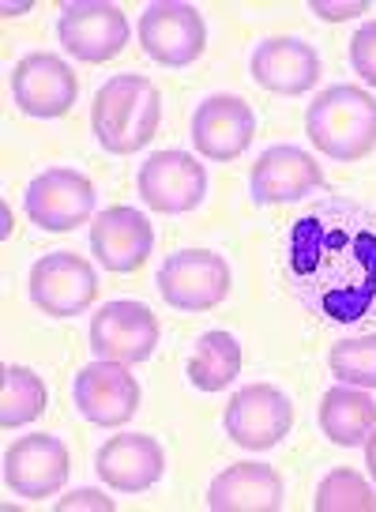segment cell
Returning a JSON list of instances; mask_svg holds the SVG:
<instances>
[{
	"mask_svg": "<svg viewBox=\"0 0 376 512\" xmlns=\"http://www.w3.org/2000/svg\"><path fill=\"white\" fill-rule=\"evenodd\" d=\"M282 283L324 324L354 328L376 317V211L331 196L282 234Z\"/></svg>",
	"mask_w": 376,
	"mask_h": 512,
	"instance_id": "cell-1",
	"label": "cell"
},
{
	"mask_svg": "<svg viewBox=\"0 0 376 512\" xmlns=\"http://www.w3.org/2000/svg\"><path fill=\"white\" fill-rule=\"evenodd\" d=\"M162 121V95L147 76L125 72L98 87L91 106V125L98 144L110 155H132L155 140Z\"/></svg>",
	"mask_w": 376,
	"mask_h": 512,
	"instance_id": "cell-2",
	"label": "cell"
},
{
	"mask_svg": "<svg viewBox=\"0 0 376 512\" xmlns=\"http://www.w3.org/2000/svg\"><path fill=\"white\" fill-rule=\"evenodd\" d=\"M305 132L316 151L335 162H358L376 151V98L361 87L335 83L320 91L305 113Z\"/></svg>",
	"mask_w": 376,
	"mask_h": 512,
	"instance_id": "cell-3",
	"label": "cell"
},
{
	"mask_svg": "<svg viewBox=\"0 0 376 512\" xmlns=\"http://www.w3.org/2000/svg\"><path fill=\"white\" fill-rule=\"evenodd\" d=\"M158 294H162V302L181 313L215 309L230 294V264H226V256L211 253V249H181L162 260Z\"/></svg>",
	"mask_w": 376,
	"mask_h": 512,
	"instance_id": "cell-4",
	"label": "cell"
},
{
	"mask_svg": "<svg viewBox=\"0 0 376 512\" xmlns=\"http://www.w3.org/2000/svg\"><path fill=\"white\" fill-rule=\"evenodd\" d=\"M226 437L237 448H249V452H264L275 448L294 426V403L286 400V392H279L275 384H249L234 392V400L226 403V415H222Z\"/></svg>",
	"mask_w": 376,
	"mask_h": 512,
	"instance_id": "cell-5",
	"label": "cell"
},
{
	"mask_svg": "<svg viewBox=\"0 0 376 512\" xmlns=\"http://www.w3.org/2000/svg\"><path fill=\"white\" fill-rule=\"evenodd\" d=\"M128 19L117 4H102V0H79V4H64L61 19H57V38L61 46L87 64L113 61L121 49L128 46Z\"/></svg>",
	"mask_w": 376,
	"mask_h": 512,
	"instance_id": "cell-6",
	"label": "cell"
},
{
	"mask_svg": "<svg viewBox=\"0 0 376 512\" xmlns=\"http://www.w3.org/2000/svg\"><path fill=\"white\" fill-rule=\"evenodd\" d=\"M31 302L53 320L87 313L98 294V275L76 253H49L31 268Z\"/></svg>",
	"mask_w": 376,
	"mask_h": 512,
	"instance_id": "cell-7",
	"label": "cell"
},
{
	"mask_svg": "<svg viewBox=\"0 0 376 512\" xmlns=\"http://www.w3.org/2000/svg\"><path fill=\"white\" fill-rule=\"evenodd\" d=\"M140 46L151 61L166 68H185L196 57H204V16L192 4H173V0L151 4L140 16Z\"/></svg>",
	"mask_w": 376,
	"mask_h": 512,
	"instance_id": "cell-8",
	"label": "cell"
},
{
	"mask_svg": "<svg viewBox=\"0 0 376 512\" xmlns=\"http://www.w3.org/2000/svg\"><path fill=\"white\" fill-rule=\"evenodd\" d=\"M158 347V320L140 302H106L91 320V351L106 362L136 366Z\"/></svg>",
	"mask_w": 376,
	"mask_h": 512,
	"instance_id": "cell-9",
	"label": "cell"
},
{
	"mask_svg": "<svg viewBox=\"0 0 376 512\" xmlns=\"http://www.w3.org/2000/svg\"><path fill=\"white\" fill-rule=\"evenodd\" d=\"M140 196L151 211L185 215L207 196V170L188 151H155L140 166Z\"/></svg>",
	"mask_w": 376,
	"mask_h": 512,
	"instance_id": "cell-10",
	"label": "cell"
},
{
	"mask_svg": "<svg viewBox=\"0 0 376 512\" xmlns=\"http://www.w3.org/2000/svg\"><path fill=\"white\" fill-rule=\"evenodd\" d=\"M23 204L34 226L68 234L94 215V185L79 170H46L27 185Z\"/></svg>",
	"mask_w": 376,
	"mask_h": 512,
	"instance_id": "cell-11",
	"label": "cell"
},
{
	"mask_svg": "<svg viewBox=\"0 0 376 512\" xmlns=\"http://www.w3.org/2000/svg\"><path fill=\"white\" fill-rule=\"evenodd\" d=\"M72 400H76L79 415L94 426H125L140 407V384L128 373V366L98 358L79 369L76 384H72Z\"/></svg>",
	"mask_w": 376,
	"mask_h": 512,
	"instance_id": "cell-12",
	"label": "cell"
},
{
	"mask_svg": "<svg viewBox=\"0 0 376 512\" xmlns=\"http://www.w3.org/2000/svg\"><path fill=\"white\" fill-rule=\"evenodd\" d=\"M76 72L53 53H27L12 68V98L27 117H64L76 106Z\"/></svg>",
	"mask_w": 376,
	"mask_h": 512,
	"instance_id": "cell-13",
	"label": "cell"
},
{
	"mask_svg": "<svg viewBox=\"0 0 376 512\" xmlns=\"http://www.w3.org/2000/svg\"><path fill=\"white\" fill-rule=\"evenodd\" d=\"M256 136V113L245 98L211 95L192 113V144L211 162H230L245 155Z\"/></svg>",
	"mask_w": 376,
	"mask_h": 512,
	"instance_id": "cell-14",
	"label": "cell"
},
{
	"mask_svg": "<svg viewBox=\"0 0 376 512\" xmlns=\"http://www.w3.org/2000/svg\"><path fill=\"white\" fill-rule=\"evenodd\" d=\"M324 185V170L305 147H267L249 174V192L256 204H294Z\"/></svg>",
	"mask_w": 376,
	"mask_h": 512,
	"instance_id": "cell-15",
	"label": "cell"
},
{
	"mask_svg": "<svg viewBox=\"0 0 376 512\" xmlns=\"http://www.w3.org/2000/svg\"><path fill=\"white\" fill-rule=\"evenodd\" d=\"M4 479L16 490V497L27 501L53 497L68 479V448L49 433L19 437L4 456Z\"/></svg>",
	"mask_w": 376,
	"mask_h": 512,
	"instance_id": "cell-16",
	"label": "cell"
},
{
	"mask_svg": "<svg viewBox=\"0 0 376 512\" xmlns=\"http://www.w3.org/2000/svg\"><path fill=\"white\" fill-rule=\"evenodd\" d=\"M98 479L113 486L117 494H143L151 490L166 471V452L147 433H121L110 437L94 456Z\"/></svg>",
	"mask_w": 376,
	"mask_h": 512,
	"instance_id": "cell-17",
	"label": "cell"
},
{
	"mask_svg": "<svg viewBox=\"0 0 376 512\" xmlns=\"http://www.w3.org/2000/svg\"><path fill=\"white\" fill-rule=\"evenodd\" d=\"M155 230L147 223V215L136 208H106L91 223V253L106 272H136L143 260L151 256Z\"/></svg>",
	"mask_w": 376,
	"mask_h": 512,
	"instance_id": "cell-18",
	"label": "cell"
},
{
	"mask_svg": "<svg viewBox=\"0 0 376 512\" xmlns=\"http://www.w3.org/2000/svg\"><path fill=\"white\" fill-rule=\"evenodd\" d=\"M252 80L275 95H305L320 80V57L301 38H267L252 53Z\"/></svg>",
	"mask_w": 376,
	"mask_h": 512,
	"instance_id": "cell-19",
	"label": "cell"
},
{
	"mask_svg": "<svg viewBox=\"0 0 376 512\" xmlns=\"http://www.w3.org/2000/svg\"><path fill=\"white\" fill-rule=\"evenodd\" d=\"M215 512H275L282 509V479L267 464H230L207 486Z\"/></svg>",
	"mask_w": 376,
	"mask_h": 512,
	"instance_id": "cell-20",
	"label": "cell"
},
{
	"mask_svg": "<svg viewBox=\"0 0 376 512\" xmlns=\"http://www.w3.org/2000/svg\"><path fill=\"white\" fill-rule=\"evenodd\" d=\"M320 430L331 445L354 448L365 445L369 433L376 430V403L354 384H335L320 403Z\"/></svg>",
	"mask_w": 376,
	"mask_h": 512,
	"instance_id": "cell-21",
	"label": "cell"
},
{
	"mask_svg": "<svg viewBox=\"0 0 376 512\" xmlns=\"http://www.w3.org/2000/svg\"><path fill=\"white\" fill-rule=\"evenodd\" d=\"M241 373V347L230 332H204L188 358V381L200 392H222Z\"/></svg>",
	"mask_w": 376,
	"mask_h": 512,
	"instance_id": "cell-22",
	"label": "cell"
},
{
	"mask_svg": "<svg viewBox=\"0 0 376 512\" xmlns=\"http://www.w3.org/2000/svg\"><path fill=\"white\" fill-rule=\"evenodd\" d=\"M46 384L27 366H4V392H0V426L16 430L42 415Z\"/></svg>",
	"mask_w": 376,
	"mask_h": 512,
	"instance_id": "cell-23",
	"label": "cell"
},
{
	"mask_svg": "<svg viewBox=\"0 0 376 512\" xmlns=\"http://www.w3.org/2000/svg\"><path fill=\"white\" fill-rule=\"evenodd\" d=\"M313 509L316 512H358V509L376 512V490L361 479L358 471L339 467V471H331L328 479L316 486Z\"/></svg>",
	"mask_w": 376,
	"mask_h": 512,
	"instance_id": "cell-24",
	"label": "cell"
},
{
	"mask_svg": "<svg viewBox=\"0 0 376 512\" xmlns=\"http://www.w3.org/2000/svg\"><path fill=\"white\" fill-rule=\"evenodd\" d=\"M328 366L339 377V384L376 388V332L335 343L328 354Z\"/></svg>",
	"mask_w": 376,
	"mask_h": 512,
	"instance_id": "cell-25",
	"label": "cell"
},
{
	"mask_svg": "<svg viewBox=\"0 0 376 512\" xmlns=\"http://www.w3.org/2000/svg\"><path fill=\"white\" fill-rule=\"evenodd\" d=\"M350 64H354V72L361 80L376 87V19L358 27V34L350 38Z\"/></svg>",
	"mask_w": 376,
	"mask_h": 512,
	"instance_id": "cell-26",
	"label": "cell"
},
{
	"mask_svg": "<svg viewBox=\"0 0 376 512\" xmlns=\"http://www.w3.org/2000/svg\"><path fill=\"white\" fill-rule=\"evenodd\" d=\"M309 12H313V16H320V19H328V23H343V19L365 16V12H369V0H350V4L313 0V4H309Z\"/></svg>",
	"mask_w": 376,
	"mask_h": 512,
	"instance_id": "cell-27",
	"label": "cell"
},
{
	"mask_svg": "<svg viewBox=\"0 0 376 512\" xmlns=\"http://www.w3.org/2000/svg\"><path fill=\"white\" fill-rule=\"evenodd\" d=\"M57 509L61 512H76V509H98V512H113V497L98 494V490H76V494H68L57 501Z\"/></svg>",
	"mask_w": 376,
	"mask_h": 512,
	"instance_id": "cell-28",
	"label": "cell"
},
{
	"mask_svg": "<svg viewBox=\"0 0 376 512\" xmlns=\"http://www.w3.org/2000/svg\"><path fill=\"white\" fill-rule=\"evenodd\" d=\"M365 467H369V475L376 479V430L369 433V441H365Z\"/></svg>",
	"mask_w": 376,
	"mask_h": 512,
	"instance_id": "cell-29",
	"label": "cell"
},
{
	"mask_svg": "<svg viewBox=\"0 0 376 512\" xmlns=\"http://www.w3.org/2000/svg\"><path fill=\"white\" fill-rule=\"evenodd\" d=\"M31 4H4V16H19V12H27Z\"/></svg>",
	"mask_w": 376,
	"mask_h": 512,
	"instance_id": "cell-30",
	"label": "cell"
}]
</instances>
